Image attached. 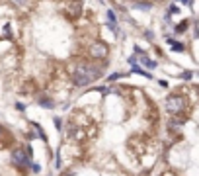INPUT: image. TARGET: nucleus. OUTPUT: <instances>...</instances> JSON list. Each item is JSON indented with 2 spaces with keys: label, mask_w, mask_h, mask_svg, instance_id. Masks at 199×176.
Wrapping results in <instances>:
<instances>
[{
  "label": "nucleus",
  "mask_w": 199,
  "mask_h": 176,
  "mask_svg": "<svg viewBox=\"0 0 199 176\" xmlns=\"http://www.w3.org/2000/svg\"><path fill=\"white\" fill-rule=\"evenodd\" d=\"M66 70H68L70 80H72L74 86H88L92 82H96L98 78H102V74H103L102 67H98L92 61H84V59L72 61L66 67Z\"/></svg>",
  "instance_id": "1"
},
{
  "label": "nucleus",
  "mask_w": 199,
  "mask_h": 176,
  "mask_svg": "<svg viewBox=\"0 0 199 176\" xmlns=\"http://www.w3.org/2000/svg\"><path fill=\"white\" fill-rule=\"evenodd\" d=\"M189 106L191 104H189L188 96H184V94H170L164 102V108H166V114L168 116H184V114H188Z\"/></svg>",
  "instance_id": "2"
},
{
  "label": "nucleus",
  "mask_w": 199,
  "mask_h": 176,
  "mask_svg": "<svg viewBox=\"0 0 199 176\" xmlns=\"http://www.w3.org/2000/svg\"><path fill=\"white\" fill-rule=\"evenodd\" d=\"M88 55L94 61H103V59H107V55H109V47L103 41H94L88 47Z\"/></svg>",
  "instance_id": "3"
},
{
  "label": "nucleus",
  "mask_w": 199,
  "mask_h": 176,
  "mask_svg": "<svg viewBox=\"0 0 199 176\" xmlns=\"http://www.w3.org/2000/svg\"><path fill=\"white\" fill-rule=\"evenodd\" d=\"M12 165L16 166V168H30V157H27V153L22 149V147H18V149L12 151Z\"/></svg>",
  "instance_id": "4"
},
{
  "label": "nucleus",
  "mask_w": 199,
  "mask_h": 176,
  "mask_svg": "<svg viewBox=\"0 0 199 176\" xmlns=\"http://www.w3.org/2000/svg\"><path fill=\"white\" fill-rule=\"evenodd\" d=\"M82 12V0H66L63 4V14L68 20H76Z\"/></svg>",
  "instance_id": "5"
},
{
  "label": "nucleus",
  "mask_w": 199,
  "mask_h": 176,
  "mask_svg": "<svg viewBox=\"0 0 199 176\" xmlns=\"http://www.w3.org/2000/svg\"><path fill=\"white\" fill-rule=\"evenodd\" d=\"M139 61L143 63L144 67H148V69H154V67H156V63H154V61H150V59H148L147 55H139Z\"/></svg>",
  "instance_id": "6"
},
{
  "label": "nucleus",
  "mask_w": 199,
  "mask_h": 176,
  "mask_svg": "<svg viewBox=\"0 0 199 176\" xmlns=\"http://www.w3.org/2000/svg\"><path fill=\"white\" fill-rule=\"evenodd\" d=\"M39 104H41L43 108H53V106H55V102H53L51 98H47V100H45V96H43V98H39Z\"/></svg>",
  "instance_id": "7"
},
{
  "label": "nucleus",
  "mask_w": 199,
  "mask_h": 176,
  "mask_svg": "<svg viewBox=\"0 0 199 176\" xmlns=\"http://www.w3.org/2000/svg\"><path fill=\"white\" fill-rule=\"evenodd\" d=\"M8 137H10V135H8V131H6V129L2 127V125H0V145H2L4 141L8 139Z\"/></svg>",
  "instance_id": "8"
},
{
  "label": "nucleus",
  "mask_w": 199,
  "mask_h": 176,
  "mask_svg": "<svg viewBox=\"0 0 199 176\" xmlns=\"http://www.w3.org/2000/svg\"><path fill=\"white\" fill-rule=\"evenodd\" d=\"M107 20H109V24H111V28L115 29V22H117V20H115V14L111 10H107Z\"/></svg>",
  "instance_id": "9"
},
{
  "label": "nucleus",
  "mask_w": 199,
  "mask_h": 176,
  "mask_svg": "<svg viewBox=\"0 0 199 176\" xmlns=\"http://www.w3.org/2000/svg\"><path fill=\"white\" fill-rule=\"evenodd\" d=\"M10 4H14V6H27L30 0H10Z\"/></svg>",
  "instance_id": "10"
},
{
  "label": "nucleus",
  "mask_w": 199,
  "mask_h": 176,
  "mask_svg": "<svg viewBox=\"0 0 199 176\" xmlns=\"http://www.w3.org/2000/svg\"><path fill=\"white\" fill-rule=\"evenodd\" d=\"M170 41V45L174 47V51H184V45L182 43H176V41H172V39H168Z\"/></svg>",
  "instance_id": "11"
},
{
  "label": "nucleus",
  "mask_w": 199,
  "mask_h": 176,
  "mask_svg": "<svg viewBox=\"0 0 199 176\" xmlns=\"http://www.w3.org/2000/svg\"><path fill=\"white\" fill-rule=\"evenodd\" d=\"M188 28V22H184V24H180V26L176 28V31H184V29Z\"/></svg>",
  "instance_id": "12"
}]
</instances>
